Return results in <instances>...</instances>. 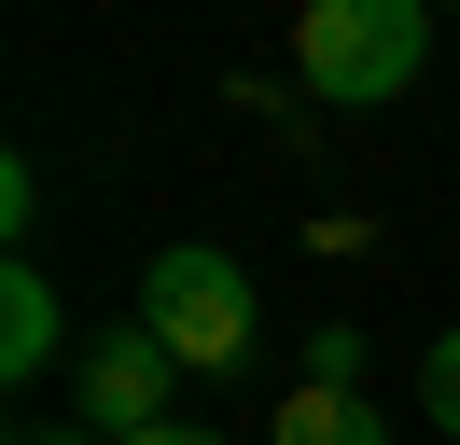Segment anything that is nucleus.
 <instances>
[{
    "mask_svg": "<svg viewBox=\"0 0 460 445\" xmlns=\"http://www.w3.org/2000/svg\"><path fill=\"white\" fill-rule=\"evenodd\" d=\"M293 70L335 111H391V98H419V70H432V14L419 0H307Z\"/></svg>",
    "mask_w": 460,
    "mask_h": 445,
    "instance_id": "nucleus-1",
    "label": "nucleus"
},
{
    "mask_svg": "<svg viewBox=\"0 0 460 445\" xmlns=\"http://www.w3.org/2000/svg\"><path fill=\"white\" fill-rule=\"evenodd\" d=\"M140 334L181 362V376H237V362H252V265L168 237V250L140 265Z\"/></svg>",
    "mask_w": 460,
    "mask_h": 445,
    "instance_id": "nucleus-2",
    "label": "nucleus"
},
{
    "mask_svg": "<svg viewBox=\"0 0 460 445\" xmlns=\"http://www.w3.org/2000/svg\"><path fill=\"white\" fill-rule=\"evenodd\" d=\"M168 389H181V362L154 348L140 320H126V334H84V432H98V445H140V432H168V417H181Z\"/></svg>",
    "mask_w": 460,
    "mask_h": 445,
    "instance_id": "nucleus-3",
    "label": "nucleus"
},
{
    "mask_svg": "<svg viewBox=\"0 0 460 445\" xmlns=\"http://www.w3.org/2000/svg\"><path fill=\"white\" fill-rule=\"evenodd\" d=\"M57 348H70V306H57V278L14 250V278H0V376H42Z\"/></svg>",
    "mask_w": 460,
    "mask_h": 445,
    "instance_id": "nucleus-4",
    "label": "nucleus"
},
{
    "mask_svg": "<svg viewBox=\"0 0 460 445\" xmlns=\"http://www.w3.org/2000/svg\"><path fill=\"white\" fill-rule=\"evenodd\" d=\"M265 445H391V417H376L363 389H307V376H293V389H279V432H265Z\"/></svg>",
    "mask_w": 460,
    "mask_h": 445,
    "instance_id": "nucleus-5",
    "label": "nucleus"
},
{
    "mask_svg": "<svg viewBox=\"0 0 460 445\" xmlns=\"http://www.w3.org/2000/svg\"><path fill=\"white\" fill-rule=\"evenodd\" d=\"M419 417L460 445V334H432V348H419Z\"/></svg>",
    "mask_w": 460,
    "mask_h": 445,
    "instance_id": "nucleus-6",
    "label": "nucleus"
},
{
    "mask_svg": "<svg viewBox=\"0 0 460 445\" xmlns=\"http://www.w3.org/2000/svg\"><path fill=\"white\" fill-rule=\"evenodd\" d=\"M307 389H363V334H349V320L307 334Z\"/></svg>",
    "mask_w": 460,
    "mask_h": 445,
    "instance_id": "nucleus-7",
    "label": "nucleus"
},
{
    "mask_svg": "<svg viewBox=\"0 0 460 445\" xmlns=\"http://www.w3.org/2000/svg\"><path fill=\"white\" fill-rule=\"evenodd\" d=\"M14 445H98V432H84V417H29Z\"/></svg>",
    "mask_w": 460,
    "mask_h": 445,
    "instance_id": "nucleus-8",
    "label": "nucleus"
},
{
    "mask_svg": "<svg viewBox=\"0 0 460 445\" xmlns=\"http://www.w3.org/2000/svg\"><path fill=\"white\" fill-rule=\"evenodd\" d=\"M140 445H224V432H196V417H168V432H140Z\"/></svg>",
    "mask_w": 460,
    "mask_h": 445,
    "instance_id": "nucleus-9",
    "label": "nucleus"
}]
</instances>
